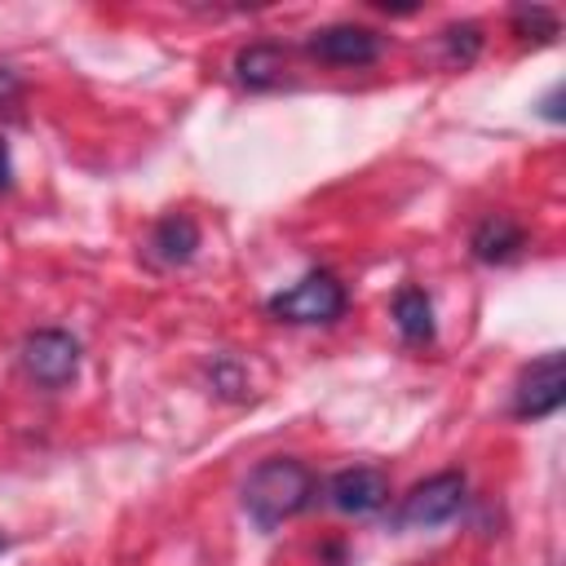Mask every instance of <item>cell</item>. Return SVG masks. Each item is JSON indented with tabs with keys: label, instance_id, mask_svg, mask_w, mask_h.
<instances>
[{
	"label": "cell",
	"instance_id": "1",
	"mask_svg": "<svg viewBox=\"0 0 566 566\" xmlns=\"http://www.w3.org/2000/svg\"><path fill=\"white\" fill-rule=\"evenodd\" d=\"M310 495H314V473L287 455L261 460L243 482V509L261 531H274L279 522L296 517L310 504Z\"/></svg>",
	"mask_w": 566,
	"mask_h": 566
},
{
	"label": "cell",
	"instance_id": "2",
	"mask_svg": "<svg viewBox=\"0 0 566 566\" xmlns=\"http://www.w3.org/2000/svg\"><path fill=\"white\" fill-rule=\"evenodd\" d=\"M270 314L274 318H287V323H332V318L345 314V287L336 283V274L310 270L287 292L270 296Z\"/></svg>",
	"mask_w": 566,
	"mask_h": 566
},
{
	"label": "cell",
	"instance_id": "3",
	"mask_svg": "<svg viewBox=\"0 0 566 566\" xmlns=\"http://www.w3.org/2000/svg\"><path fill=\"white\" fill-rule=\"evenodd\" d=\"M566 398V358L562 354H539L522 376H517V389H513V416L522 420H544L562 407Z\"/></svg>",
	"mask_w": 566,
	"mask_h": 566
},
{
	"label": "cell",
	"instance_id": "4",
	"mask_svg": "<svg viewBox=\"0 0 566 566\" xmlns=\"http://www.w3.org/2000/svg\"><path fill=\"white\" fill-rule=\"evenodd\" d=\"M22 363H27V371H31L40 385L57 389V385L75 380V371H80V345H75V336H66V332H57V327H40V332L27 336Z\"/></svg>",
	"mask_w": 566,
	"mask_h": 566
},
{
	"label": "cell",
	"instance_id": "5",
	"mask_svg": "<svg viewBox=\"0 0 566 566\" xmlns=\"http://www.w3.org/2000/svg\"><path fill=\"white\" fill-rule=\"evenodd\" d=\"M460 504H464V473H433V478H424V482L402 500L398 522L424 531V526L447 522Z\"/></svg>",
	"mask_w": 566,
	"mask_h": 566
},
{
	"label": "cell",
	"instance_id": "6",
	"mask_svg": "<svg viewBox=\"0 0 566 566\" xmlns=\"http://www.w3.org/2000/svg\"><path fill=\"white\" fill-rule=\"evenodd\" d=\"M305 49L318 57V62H332V66H367L380 57V35L371 27H354V22H336V27H323L305 40Z\"/></svg>",
	"mask_w": 566,
	"mask_h": 566
},
{
	"label": "cell",
	"instance_id": "7",
	"mask_svg": "<svg viewBox=\"0 0 566 566\" xmlns=\"http://www.w3.org/2000/svg\"><path fill=\"white\" fill-rule=\"evenodd\" d=\"M327 495H332V504H336L340 513L363 517V513H376V509L389 500V478H385L380 469H371V464H354V469H340V473L332 478Z\"/></svg>",
	"mask_w": 566,
	"mask_h": 566
},
{
	"label": "cell",
	"instance_id": "8",
	"mask_svg": "<svg viewBox=\"0 0 566 566\" xmlns=\"http://www.w3.org/2000/svg\"><path fill=\"white\" fill-rule=\"evenodd\" d=\"M195 248H199V226L186 212H168L150 234V256L164 265H186L195 256Z\"/></svg>",
	"mask_w": 566,
	"mask_h": 566
},
{
	"label": "cell",
	"instance_id": "9",
	"mask_svg": "<svg viewBox=\"0 0 566 566\" xmlns=\"http://www.w3.org/2000/svg\"><path fill=\"white\" fill-rule=\"evenodd\" d=\"M469 248H473V256L486 261V265L509 261V256H517V248H522V226H517L513 217H504V212H491V217L478 221Z\"/></svg>",
	"mask_w": 566,
	"mask_h": 566
},
{
	"label": "cell",
	"instance_id": "10",
	"mask_svg": "<svg viewBox=\"0 0 566 566\" xmlns=\"http://www.w3.org/2000/svg\"><path fill=\"white\" fill-rule=\"evenodd\" d=\"M394 318H398V332L411 340V345H424L433 340V305L420 287H402L394 296Z\"/></svg>",
	"mask_w": 566,
	"mask_h": 566
},
{
	"label": "cell",
	"instance_id": "11",
	"mask_svg": "<svg viewBox=\"0 0 566 566\" xmlns=\"http://www.w3.org/2000/svg\"><path fill=\"white\" fill-rule=\"evenodd\" d=\"M234 71H239V80L248 88H270L279 80V71H283V49H274V44H248L234 57Z\"/></svg>",
	"mask_w": 566,
	"mask_h": 566
},
{
	"label": "cell",
	"instance_id": "12",
	"mask_svg": "<svg viewBox=\"0 0 566 566\" xmlns=\"http://www.w3.org/2000/svg\"><path fill=\"white\" fill-rule=\"evenodd\" d=\"M513 35L544 44V40L557 35V13L544 9V4H522V9H513Z\"/></svg>",
	"mask_w": 566,
	"mask_h": 566
},
{
	"label": "cell",
	"instance_id": "13",
	"mask_svg": "<svg viewBox=\"0 0 566 566\" xmlns=\"http://www.w3.org/2000/svg\"><path fill=\"white\" fill-rule=\"evenodd\" d=\"M442 44H447V62H473L478 49H482V31L473 22H460V27H447L442 31Z\"/></svg>",
	"mask_w": 566,
	"mask_h": 566
},
{
	"label": "cell",
	"instance_id": "14",
	"mask_svg": "<svg viewBox=\"0 0 566 566\" xmlns=\"http://www.w3.org/2000/svg\"><path fill=\"white\" fill-rule=\"evenodd\" d=\"M13 186V159H9V142L0 137V190Z\"/></svg>",
	"mask_w": 566,
	"mask_h": 566
},
{
	"label": "cell",
	"instance_id": "15",
	"mask_svg": "<svg viewBox=\"0 0 566 566\" xmlns=\"http://www.w3.org/2000/svg\"><path fill=\"white\" fill-rule=\"evenodd\" d=\"M18 97V75L0 66V102H13Z\"/></svg>",
	"mask_w": 566,
	"mask_h": 566
},
{
	"label": "cell",
	"instance_id": "16",
	"mask_svg": "<svg viewBox=\"0 0 566 566\" xmlns=\"http://www.w3.org/2000/svg\"><path fill=\"white\" fill-rule=\"evenodd\" d=\"M557 97H562V88H553V93L544 97V115H548V119H562V111H557Z\"/></svg>",
	"mask_w": 566,
	"mask_h": 566
},
{
	"label": "cell",
	"instance_id": "17",
	"mask_svg": "<svg viewBox=\"0 0 566 566\" xmlns=\"http://www.w3.org/2000/svg\"><path fill=\"white\" fill-rule=\"evenodd\" d=\"M0 548H4V535H0Z\"/></svg>",
	"mask_w": 566,
	"mask_h": 566
}]
</instances>
